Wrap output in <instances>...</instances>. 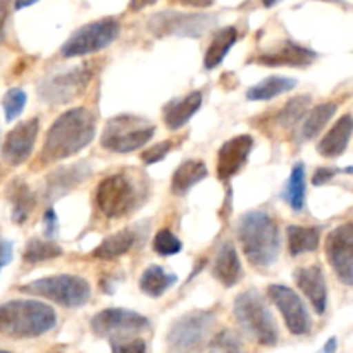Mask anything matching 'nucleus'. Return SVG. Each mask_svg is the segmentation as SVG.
<instances>
[{
  "label": "nucleus",
  "instance_id": "f257e3e1",
  "mask_svg": "<svg viewBox=\"0 0 353 353\" xmlns=\"http://www.w3.org/2000/svg\"><path fill=\"white\" fill-rule=\"evenodd\" d=\"M97 119L85 107L65 110L54 121L45 137L41 159L45 162H59L72 157L93 141Z\"/></svg>",
  "mask_w": 353,
  "mask_h": 353
},
{
  "label": "nucleus",
  "instance_id": "f03ea898",
  "mask_svg": "<svg viewBox=\"0 0 353 353\" xmlns=\"http://www.w3.org/2000/svg\"><path fill=\"white\" fill-rule=\"evenodd\" d=\"M238 238L241 248L255 268H269L278 261L281 250V236L276 221L262 210L243 214L238 223Z\"/></svg>",
  "mask_w": 353,
  "mask_h": 353
},
{
  "label": "nucleus",
  "instance_id": "7ed1b4c3",
  "mask_svg": "<svg viewBox=\"0 0 353 353\" xmlns=\"http://www.w3.org/2000/svg\"><path fill=\"white\" fill-rule=\"evenodd\" d=\"M55 323V310L37 300H9L0 305V334L7 338H38L48 333Z\"/></svg>",
  "mask_w": 353,
  "mask_h": 353
},
{
  "label": "nucleus",
  "instance_id": "20e7f679",
  "mask_svg": "<svg viewBox=\"0 0 353 353\" xmlns=\"http://www.w3.org/2000/svg\"><path fill=\"white\" fill-rule=\"evenodd\" d=\"M233 312L241 330L255 343L262 347H272L278 343V324L257 290L240 293L234 300Z\"/></svg>",
  "mask_w": 353,
  "mask_h": 353
},
{
  "label": "nucleus",
  "instance_id": "39448f33",
  "mask_svg": "<svg viewBox=\"0 0 353 353\" xmlns=\"http://www.w3.org/2000/svg\"><path fill=\"white\" fill-rule=\"evenodd\" d=\"M19 292L41 296V299H47L62 307H69V309L85 305L92 295L88 281L72 274H57L37 279V281L19 286Z\"/></svg>",
  "mask_w": 353,
  "mask_h": 353
},
{
  "label": "nucleus",
  "instance_id": "423d86ee",
  "mask_svg": "<svg viewBox=\"0 0 353 353\" xmlns=\"http://www.w3.org/2000/svg\"><path fill=\"white\" fill-rule=\"evenodd\" d=\"M155 128L138 116H117L105 124L102 133L103 148L116 154H130L145 147L154 137Z\"/></svg>",
  "mask_w": 353,
  "mask_h": 353
},
{
  "label": "nucleus",
  "instance_id": "0eeeda50",
  "mask_svg": "<svg viewBox=\"0 0 353 353\" xmlns=\"http://www.w3.org/2000/svg\"><path fill=\"white\" fill-rule=\"evenodd\" d=\"M216 316L210 310H196L181 316L172 323L168 333L171 353H200L209 338Z\"/></svg>",
  "mask_w": 353,
  "mask_h": 353
},
{
  "label": "nucleus",
  "instance_id": "6e6552de",
  "mask_svg": "<svg viewBox=\"0 0 353 353\" xmlns=\"http://www.w3.org/2000/svg\"><path fill=\"white\" fill-rule=\"evenodd\" d=\"M217 17L212 14H190L176 10H162L148 19L147 28L154 37L168 38H200L212 26H216Z\"/></svg>",
  "mask_w": 353,
  "mask_h": 353
},
{
  "label": "nucleus",
  "instance_id": "1a4fd4ad",
  "mask_svg": "<svg viewBox=\"0 0 353 353\" xmlns=\"http://www.w3.org/2000/svg\"><path fill=\"white\" fill-rule=\"evenodd\" d=\"M119 33L121 24L112 17L93 21V23L79 28L69 37V40H65L61 48V54L64 57H81V55L95 54V52L109 47L119 37Z\"/></svg>",
  "mask_w": 353,
  "mask_h": 353
},
{
  "label": "nucleus",
  "instance_id": "9d476101",
  "mask_svg": "<svg viewBox=\"0 0 353 353\" xmlns=\"http://www.w3.org/2000/svg\"><path fill=\"white\" fill-rule=\"evenodd\" d=\"M137 196V186L128 176L112 174L107 176L99 185L95 202L103 216L109 219H117L134 209Z\"/></svg>",
  "mask_w": 353,
  "mask_h": 353
},
{
  "label": "nucleus",
  "instance_id": "9b49d317",
  "mask_svg": "<svg viewBox=\"0 0 353 353\" xmlns=\"http://www.w3.org/2000/svg\"><path fill=\"white\" fill-rule=\"evenodd\" d=\"M93 72L88 65H76L69 71L57 72L50 78L43 79L38 86V93L41 99L54 105H64L81 97L86 86L90 85Z\"/></svg>",
  "mask_w": 353,
  "mask_h": 353
},
{
  "label": "nucleus",
  "instance_id": "f8f14e48",
  "mask_svg": "<svg viewBox=\"0 0 353 353\" xmlns=\"http://www.w3.org/2000/svg\"><path fill=\"white\" fill-rule=\"evenodd\" d=\"M150 326V321L141 314L126 309H105L90 321V327L97 336L112 340H126Z\"/></svg>",
  "mask_w": 353,
  "mask_h": 353
},
{
  "label": "nucleus",
  "instance_id": "ddd939ff",
  "mask_svg": "<svg viewBox=\"0 0 353 353\" xmlns=\"http://www.w3.org/2000/svg\"><path fill=\"white\" fill-rule=\"evenodd\" d=\"M326 257L336 278L353 286V223L340 224L327 234Z\"/></svg>",
  "mask_w": 353,
  "mask_h": 353
},
{
  "label": "nucleus",
  "instance_id": "4468645a",
  "mask_svg": "<svg viewBox=\"0 0 353 353\" xmlns=\"http://www.w3.org/2000/svg\"><path fill=\"white\" fill-rule=\"evenodd\" d=\"M268 293L269 299L272 300V303L281 312L290 333L296 334V336H303V334L310 333L312 319H310L309 310H307L302 299L292 288L283 285H271L268 288Z\"/></svg>",
  "mask_w": 353,
  "mask_h": 353
},
{
  "label": "nucleus",
  "instance_id": "2eb2a0df",
  "mask_svg": "<svg viewBox=\"0 0 353 353\" xmlns=\"http://www.w3.org/2000/svg\"><path fill=\"white\" fill-rule=\"evenodd\" d=\"M38 131H40V119L33 117L19 123L9 131L6 141L2 145V159L9 165H21L33 154L37 143Z\"/></svg>",
  "mask_w": 353,
  "mask_h": 353
},
{
  "label": "nucleus",
  "instance_id": "dca6fc26",
  "mask_svg": "<svg viewBox=\"0 0 353 353\" xmlns=\"http://www.w3.org/2000/svg\"><path fill=\"white\" fill-rule=\"evenodd\" d=\"M252 148H254V138L250 134H238L228 140L217 152V178L221 181H228L238 174L247 164Z\"/></svg>",
  "mask_w": 353,
  "mask_h": 353
},
{
  "label": "nucleus",
  "instance_id": "f3484780",
  "mask_svg": "<svg viewBox=\"0 0 353 353\" xmlns=\"http://www.w3.org/2000/svg\"><path fill=\"white\" fill-rule=\"evenodd\" d=\"M295 283L303 295L312 303L314 310L319 316L326 312L327 307V285L324 272L319 265H309V268H300L295 271Z\"/></svg>",
  "mask_w": 353,
  "mask_h": 353
},
{
  "label": "nucleus",
  "instance_id": "a211bd4d",
  "mask_svg": "<svg viewBox=\"0 0 353 353\" xmlns=\"http://www.w3.org/2000/svg\"><path fill=\"white\" fill-rule=\"evenodd\" d=\"M317 59V54L310 48L302 47L295 41L286 40L276 52L262 54L257 62L264 65H292V68H307Z\"/></svg>",
  "mask_w": 353,
  "mask_h": 353
},
{
  "label": "nucleus",
  "instance_id": "6ab92c4d",
  "mask_svg": "<svg viewBox=\"0 0 353 353\" xmlns=\"http://www.w3.org/2000/svg\"><path fill=\"white\" fill-rule=\"evenodd\" d=\"M90 172H92V169L86 162H78V164L68 165V168H59L47 179V199L54 202L55 199H59L69 190L74 188L76 185L85 181Z\"/></svg>",
  "mask_w": 353,
  "mask_h": 353
},
{
  "label": "nucleus",
  "instance_id": "aec40b11",
  "mask_svg": "<svg viewBox=\"0 0 353 353\" xmlns=\"http://www.w3.org/2000/svg\"><path fill=\"white\" fill-rule=\"evenodd\" d=\"M353 134V116L345 114L336 123L333 124L330 131L323 137V140L317 145V152L326 159H336L345 154L350 138Z\"/></svg>",
  "mask_w": 353,
  "mask_h": 353
},
{
  "label": "nucleus",
  "instance_id": "412c9836",
  "mask_svg": "<svg viewBox=\"0 0 353 353\" xmlns=\"http://www.w3.org/2000/svg\"><path fill=\"white\" fill-rule=\"evenodd\" d=\"M202 105V92H192L183 99H174L164 107V121L169 130L176 131L186 126Z\"/></svg>",
  "mask_w": 353,
  "mask_h": 353
},
{
  "label": "nucleus",
  "instance_id": "4be33fe9",
  "mask_svg": "<svg viewBox=\"0 0 353 353\" xmlns=\"http://www.w3.org/2000/svg\"><path fill=\"white\" fill-rule=\"evenodd\" d=\"M212 274L226 288H231L236 283H240L243 271H241L240 257H238L236 250L231 243H224L219 248L216 255V262H214Z\"/></svg>",
  "mask_w": 353,
  "mask_h": 353
},
{
  "label": "nucleus",
  "instance_id": "5701e85b",
  "mask_svg": "<svg viewBox=\"0 0 353 353\" xmlns=\"http://www.w3.org/2000/svg\"><path fill=\"white\" fill-rule=\"evenodd\" d=\"M207 178V165L202 161H185L172 174L171 190L174 195H186L196 183Z\"/></svg>",
  "mask_w": 353,
  "mask_h": 353
},
{
  "label": "nucleus",
  "instance_id": "b1692460",
  "mask_svg": "<svg viewBox=\"0 0 353 353\" xmlns=\"http://www.w3.org/2000/svg\"><path fill=\"white\" fill-rule=\"evenodd\" d=\"M7 196L12 205V221L16 224L26 223L34 207V195L30 186L21 179H14L7 188Z\"/></svg>",
  "mask_w": 353,
  "mask_h": 353
},
{
  "label": "nucleus",
  "instance_id": "393cba45",
  "mask_svg": "<svg viewBox=\"0 0 353 353\" xmlns=\"http://www.w3.org/2000/svg\"><path fill=\"white\" fill-rule=\"evenodd\" d=\"M338 105L334 102H324L321 105L314 107L307 117L303 119L302 126L299 130V140L300 141H309L312 138H316L321 131L326 128V124L330 123L331 117L336 114Z\"/></svg>",
  "mask_w": 353,
  "mask_h": 353
},
{
  "label": "nucleus",
  "instance_id": "a878e982",
  "mask_svg": "<svg viewBox=\"0 0 353 353\" xmlns=\"http://www.w3.org/2000/svg\"><path fill=\"white\" fill-rule=\"evenodd\" d=\"M238 40V31L234 26H226L223 30H219L214 37V40L210 41L209 48L205 52V59H203V65L205 69H214L224 61V57L228 55V52L231 50L234 43Z\"/></svg>",
  "mask_w": 353,
  "mask_h": 353
},
{
  "label": "nucleus",
  "instance_id": "bb28decb",
  "mask_svg": "<svg viewBox=\"0 0 353 353\" xmlns=\"http://www.w3.org/2000/svg\"><path fill=\"white\" fill-rule=\"evenodd\" d=\"M178 281L176 274L165 272L161 265H150L143 271L140 278V290L145 295L152 296V299H159L164 295L174 283Z\"/></svg>",
  "mask_w": 353,
  "mask_h": 353
},
{
  "label": "nucleus",
  "instance_id": "cd10ccee",
  "mask_svg": "<svg viewBox=\"0 0 353 353\" xmlns=\"http://www.w3.org/2000/svg\"><path fill=\"white\" fill-rule=\"evenodd\" d=\"M134 243V234L131 231L123 230L117 233L107 236L99 247L93 250V257L99 261H114V259L121 257V255L128 254Z\"/></svg>",
  "mask_w": 353,
  "mask_h": 353
},
{
  "label": "nucleus",
  "instance_id": "c85d7f7f",
  "mask_svg": "<svg viewBox=\"0 0 353 353\" xmlns=\"http://www.w3.org/2000/svg\"><path fill=\"white\" fill-rule=\"evenodd\" d=\"M288 236V250L292 255H303L309 252H316L319 247L321 233L317 228L305 226H288L286 230Z\"/></svg>",
  "mask_w": 353,
  "mask_h": 353
},
{
  "label": "nucleus",
  "instance_id": "c756f323",
  "mask_svg": "<svg viewBox=\"0 0 353 353\" xmlns=\"http://www.w3.org/2000/svg\"><path fill=\"white\" fill-rule=\"evenodd\" d=\"M296 86L295 78H286V76H271V78H265L264 81L257 83L255 86H252L247 92V99L252 102H257V100H271L274 97L281 95V93L290 92Z\"/></svg>",
  "mask_w": 353,
  "mask_h": 353
},
{
  "label": "nucleus",
  "instance_id": "7c9ffc66",
  "mask_svg": "<svg viewBox=\"0 0 353 353\" xmlns=\"http://www.w3.org/2000/svg\"><path fill=\"white\" fill-rule=\"evenodd\" d=\"M283 199L288 202L293 210H302L305 205V165L302 162H299L292 169Z\"/></svg>",
  "mask_w": 353,
  "mask_h": 353
},
{
  "label": "nucleus",
  "instance_id": "2f4dec72",
  "mask_svg": "<svg viewBox=\"0 0 353 353\" xmlns=\"http://www.w3.org/2000/svg\"><path fill=\"white\" fill-rule=\"evenodd\" d=\"M310 103H312V99L309 95L295 97L288 103H285V107L279 110L278 116H276V123L281 128L295 126V124H299L303 119Z\"/></svg>",
  "mask_w": 353,
  "mask_h": 353
},
{
  "label": "nucleus",
  "instance_id": "473e14b6",
  "mask_svg": "<svg viewBox=\"0 0 353 353\" xmlns=\"http://www.w3.org/2000/svg\"><path fill=\"white\" fill-rule=\"evenodd\" d=\"M62 248L59 245H55L54 241H43L33 238V240L28 241L26 248L23 252V259L28 264H38V262L45 261H54V259L61 257Z\"/></svg>",
  "mask_w": 353,
  "mask_h": 353
},
{
  "label": "nucleus",
  "instance_id": "72a5a7b5",
  "mask_svg": "<svg viewBox=\"0 0 353 353\" xmlns=\"http://www.w3.org/2000/svg\"><path fill=\"white\" fill-rule=\"evenodd\" d=\"M26 100H28L26 93H24L21 88H10L9 92L3 95L2 109H3V114H6L7 123H12L14 119H17V117L21 116L24 105H26Z\"/></svg>",
  "mask_w": 353,
  "mask_h": 353
},
{
  "label": "nucleus",
  "instance_id": "f704fd0d",
  "mask_svg": "<svg viewBox=\"0 0 353 353\" xmlns=\"http://www.w3.org/2000/svg\"><path fill=\"white\" fill-rule=\"evenodd\" d=\"M183 248V243L174 236L171 230L157 231L154 238V250L162 257H171V255L179 254Z\"/></svg>",
  "mask_w": 353,
  "mask_h": 353
},
{
  "label": "nucleus",
  "instance_id": "c9c22d12",
  "mask_svg": "<svg viewBox=\"0 0 353 353\" xmlns=\"http://www.w3.org/2000/svg\"><path fill=\"white\" fill-rule=\"evenodd\" d=\"M210 347H212V350L217 353H243L240 340H238L236 334L231 333L230 330L221 331V333L214 338Z\"/></svg>",
  "mask_w": 353,
  "mask_h": 353
},
{
  "label": "nucleus",
  "instance_id": "e433bc0d",
  "mask_svg": "<svg viewBox=\"0 0 353 353\" xmlns=\"http://www.w3.org/2000/svg\"><path fill=\"white\" fill-rule=\"evenodd\" d=\"M112 353H145L147 345L140 338H126V340H112L110 341Z\"/></svg>",
  "mask_w": 353,
  "mask_h": 353
},
{
  "label": "nucleus",
  "instance_id": "4c0bfd02",
  "mask_svg": "<svg viewBox=\"0 0 353 353\" xmlns=\"http://www.w3.org/2000/svg\"><path fill=\"white\" fill-rule=\"evenodd\" d=\"M171 148H172V141L169 140L161 141V143L154 145V147H150L148 150H145L143 154H141V159H143V162L147 165L157 164L159 161H162V159L171 152Z\"/></svg>",
  "mask_w": 353,
  "mask_h": 353
},
{
  "label": "nucleus",
  "instance_id": "58836bf2",
  "mask_svg": "<svg viewBox=\"0 0 353 353\" xmlns=\"http://www.w3.org/2000/svg\"><path fill=\"white\" fill-rule=\"evenodd\" d=\"M338 172H341L340 169H334V168H319L316 172H314L312 183H314V185H316V186L326 185V183L331 181V179H333L334 176L338 174Z\"/></svg>",
  "mask_w": 353,
  "mask_h": 353
},
{
  "label": "nucleus",
  "instance_id": "ea45409f",
  "mask_svg": "<svg viewBox=\"0 0 353 353\" xmlns=\"http://www.w3.org/2000/svg\"><path fill=\"white\" fill-rule=\"evenodd\" d=\"M43 223H45V234H47L48 238L55 236L59 230V224H57V214H55L54 209H48L47 212H45Z\"/></svg>",
  "mask_w": 353,
  "mask_h": 353
},
{
  "label": "nucleus",
  "instance_id": "a19ab883",
  "mask_svg": "<svg viewBox=\"0 0 353 353\" xmlns=\"http://www.w3.org/2000/svg\"><path fill=\"white\" fill-rule=\"evenodd\" d=\"M12 261V243L0 236V271Z\"/></svg>",
  "mask_w": 353,
  "mask_h": 353
},
{
  "label": "nucleus",
  "instance_id": "79ce46f5",
  "mask_svg": "<svg viewBox=\"0 0 353 353\" xmlns=\"http://www.w3.org/2000/svg\"><path fill=\"white\" fill-rule=\"evenodd\" d=\"M7 16H9V0H0V38L3 34V26H6Z\"/></svg>",
  "mask_w": 353,
  "mask_h": 353
},
{
  "label": "nucleus",
  "instance_id": "37998d69",
  "mask_svg": "<svg viewBox=\"0 0 353 353\" xmlns=\"http://www.w3.org/2000/svg\"><path fill=\"white\" fill-rule=\"evenodd\" d=\"M157 0H131L130 2V10H134V12H138V10L145 9V7L152 6V3H155Z\"/></svg>",
  "mask_w": 353,
  "mask_h": 353
},
{
  "label": "nucleus",
  "instance_id": "c03bdc74",
  "mask_svg": "<svg viewBox=\"0 0 353 353\" xmlns=\"http://www.w3.org/2000/svg\"><path fill=\"white\" fill-rule=\"evenodd\" d=\"M183 6H192V7H209L212 6L214 0H178Z\"/></svg>",
  "mask_w": 353,
  "mask_h": 353
},
{
  "label": "nucleus",
  "instance_id": "a18cd8bd",
  "mask_svg": "<svg viewBox=\"0 0 353 353\" xmlns=\"http://www.w3.org/2000/svg\"><path fill=\"white\" fill-rule=\"evenodd\" d=\"M336 348H338V340L336 338H330V340L326 341V345H324L323 353H336Z\"/></svg>",
  "mask_w": 353,
  "mask_h": 353
},
{
  "label": "nucleus",
  "instance_id": "49530a36",
  "mask_svg": "<svg viewBox=\"0 0 353 353\" xmlns=\"http://www.w3.org/2000/svg\"><path fill=\"white\" fill-rule=\"evenodd\" d=\"M38 0H16L14 2V7H16V10H21V9H26V7L33 6V3H37Z\"/></svg>",
  "mask_w": 353,
  "mask_h": 353
},
{
  "label": "nucleus",
  "instance_id": "de8ad7c7",
  "mask_svg": "<svg viewBox=\"0 0 353 353\" xmlns=\"http://www.w3.org/2000/svg\"><path fill=\"white\" fill-rule=\"evenodd\" d=\"M262 2H264L265 7H272V6H276L278 2H281V0H262Z\"/></svg>",
  "mask_w": 353,
  "mask_h": 353
},
{
  "label": "nucleus",
  "instance_id": "09e8293b",
  "mask_svg": "<svg viewBox=\"0 0 353 353\" xmlns=\"http://www.w3.org/2000/svg\"><path fill=\"white\" fill-rule=\"evenodd\" d=\"M48 353H64V352L59 350V348H55V350H52V352H48Z\"/></svg>",
  "mask_w": 353,
  "mask_h": 353
},
{
  "label": "nucleus",
  "instance_id": "8fccbe9b",
  "mask_svg": "<svg viewBox=\"0 0 353 353\" xmlns=\"http://www.w3.org/2000/svg\"><path fill=\"white\" fill-rule=\"evenodd\" d=\"M0 353H10V352H6V350H0Z\"/></svg>",
  "mask_w": 353,
  "mask_h": 353
}]
</instances>
